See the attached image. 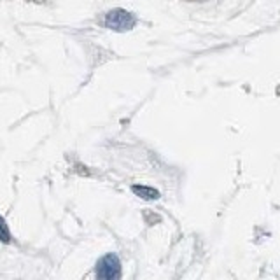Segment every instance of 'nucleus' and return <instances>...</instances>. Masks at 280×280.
I'll list each match as a JSON object with an SVG mask.
<instances>
[{
    "label": "nucleus",
    "instance_id": "1",
    "mask_svg": "<svg viewBox=\"0 0 280 280\" xmlns=\"http://www.w3.org/2000/svg\"><path fill=\"white\" fill-rule=\"evenodd\" d=\"M121 275V263L114 254L104 256L98 264H96V277L102 280H112L119 279Z\"/></svg>",
    "mask_w": 280,
    "mask_h": 280
},
{
    "label": "nucleus",
    "instance_id": "5",
    "mask_svg": "<svg viewBox=\"0 0 280 280\" xmlns=\"http://www.w3.org/2000/svg\"><path fill=\"white\" fill-rule=\"evenodd\" d=\"M186 2H207V0H186Z\"/></svg>",
    "mask_w": 280,
    "mask_h": 280
},
{
    "label": "nucleus",
    "instance_id": "3",
    "mask_svg": "<svg viewBox=\"0 0 280 280\" xmlns=\"http://www.w3.org/2000/svg\"><path fill=\"white\" fill-rule=\"evenodd\" d=\"M133 191L137 193V194H140L142 198H158V191H154V189H147V188H142V186H133Z\"/></svg>",
    "mask_w": 280,
    "mask_h": 280
},
{
    "label": "nucleus",
    "instance_id": "2",
    "mask_svg": "<svg viewBox=\"0 0 280 280\" xmlns=\"http://www.w3.org/2000/svg\"><path fill=\"white\" fill-rule=\"evenodd\" d=\"M105 25L116 30V32H125V30H130L135 25V18L125 9H112L105 16Z\"/></svg>",
    "mask_w": 280,
    "mask_h": 280
},
{
    "label": "nucleus",
    "instance_id": "4",
    "mask_svg": "<svg viewBox=\"0 0 280 280\" xmlns=\"http://www.w3.org/2000/svg\"><path fill=\"white\" fill-rule=\"evenodd\" d=\"M0 240H2V242H5V243L11 240V233H9L7 224H5V221L2 219V215H0Z\"/></svg>",
    "mask_w": 280,
    "mask_h": 280
}]
</instances>
